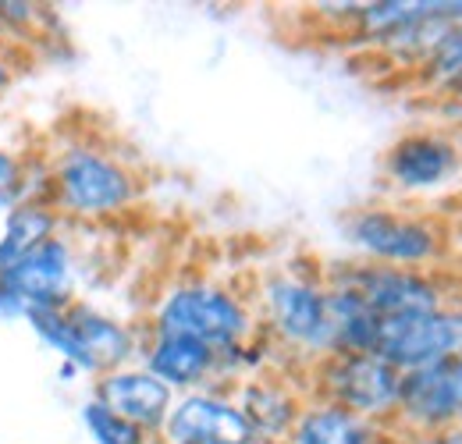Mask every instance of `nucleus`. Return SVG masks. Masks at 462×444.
I'll list each match as a JSON object with an SVG mask.
<instances>
[{
  "instance_id": "obj_1",
  "label": "nucleus",
  "mask_w": 462,
  "mask_h": 444,
  "mask_svg": "<svg viewBox=\"0 0 462 444\" xmlns=\"http://www.w3.org/2000/svg\"><path fill=\"white\" fill-rule=\"evenodd\" d=\"M249 302L260 334L285 370L306 374L313 363L335 356L324 267H274L256 281Z\"/></svg>"
},
{
  "instance_id": "obj_21",
  "label": "nucleus",
  "mask_w": 462,
  "mask_h": 444,
  "mask_svg": "<svg viewBox=\"0 0 462 444\" xmlns=\"http://www.w3.org/2000/svg\"><path fill=\"white\" fill-rule=\"evenodd\" d=\"M416 82L434 97H452L462 89V25L434 51V57L416 71Z\"/></svg>"
},
{
  "instance_id": "obj_7",
  "label": "nucleus",
  "mask_w": 462,
  "mask_h": 444,
  "mask_svg": "<svg viewBox=\"0 0 462 444\" xmlns=\"http://www.w3.org/2000/svg\"><path fill=\"white\" fill-rule=\"evenodd\" d=\"M381 174L399 196H434L462 178V139L441 128H409L381 157Z\"/></svg>"
},
{
  "instance_id": "obj_19",
  "label": "nucleus",
  "mask_w": 462,
  "mask_h": 444,
  "mask_svg": "<svg viewBox=\"0 0 462 444\" xmlns=\"http://www.w3.org/2000/svg\"><path fill=\"white\" fill-rule=\"evenodd\" d=\"M25 324H29V331L36 334L51 352H58L60 363L75 366L79 374L97 377V366H93V359H89L82 338L75 331L68 310H25Z\"/></svg>"
},
{
  "instance_id": "obj_11",
  "label": "nucleus",
  "mask_w": 462,
  "mask_h": 444,
  "mask_svg": "<svg viewBox=\"0 0 462 444\" xmlns=\"http://www.w3.org/2000/svg\"><path fill=\"white\" fill-rule=\"evenodd\" d=\"M231 398L242 409L245 423L253 427L256 441L285 444L310 394L302 384V374L271 366V370L249 374L238 384H231Z\"/></svg>"
},
{
  "instance_id": "obj_20",
  "label": "nucleus",
  "mask_w": 462,
  "mask_h": 444,
  "mask_svg": "<svg viewBox=\"0 0 462 444\" xmlns=\"http://www.w3.org/2000/svg\"><path fill=\"white\" fill-rule=\"evenodd\" d=\"M79 420H82V430H86V438L93 444H157L153 434L139 430L135 423H128L125 416H117L115 409H107L93 394L82 402Z\"/></svg>"
},
{
  "instance_id": "obj_15",
  "label": "nucleus",
  "mask_w": 462,
  "mask_h": 444,
  "mask_svg": "<svg viewBox=\"0 0 462 444\" xmlns=\"http://www.w3.org/2000/svg\"><path fill=\"white\" fill-rule=\"evenodd\" d=\"M68 317L75 324V331L82 338L97 374H107L117 366H128L139 359V345H143V328L121 320L115 313L93 306L89 299H75L68 306Z\"/></svg>"
},
{
  "instance_id": "obj_16",
  "label": "nucleus",
  "mask_w": 462,
  "mask_h": 444,
  "mask_svg": "<svg viewBox=\"0 0 462 444\" xmlns=\"http://www.w3.org/2000/svg\"><path fill=\"white\" fill-rule=\"evenodd\" d=\"M395 427L356 416L335 402L306 398L285 444H392Z\"/></svg>"
},
{
  "instance_id": "obj_14",
  "label": "nucleus",
  "mask_w": 462,
  "mask_h": 444,
  "mask_svg": "<svg viewBox=\"0 0 462 444\" xmlns=\"http://www.w3.org/2000/svg\"><path fill=\"white\" fill-rule=\"evenodd\" d=\"M93 398L104 402L107 409H115L117 416H125L128 423H135L146 434H161L168 412L174 405V391L161 384L150 370H143L139 363L117 366L107 374L93 377Z\"/></svg>"
},
{
  "instance_id": "obj_22",
  "label": "nucleus",
  "mask_w": 462,
  "mask_h": 444,
  "mask_svg": "<svg viewBox=\"0 0 462 444\" xmlns=\"http://www.w3.org/2000/svg\"><path fill=\"white\" fill-rule=\"evenodd\" d=\"M29 171H32V164H29L22 153H14V150L0 146V192H14V196L22 199Z\"/></svg>"
},
{
  "instance_id": "obj_25",
  "label": "nucleus",
  "mask_w": 462,
  "mask_h": 444,
  "mask_svg": "<svg viewBox=\"0 0 462 444\" xmlns=\"http://www.w3.org/2000/svg\"><path fill=\"white\" fill-rule=\"evenodd\" d=\"M14 75H18V68H14V57L7 54L4 47H0V100H4V93L14 86Z\"/></svg>"
},
{
  "instance_id": "obj_9",
  "label": "nucleus",
  "mask_w": 462,
  "mask_h": 444,
  "mask_svg": "<svg viewBox=\"0 0 462 444\" xmlns=\"http://www.w3.org/2000/svg\"><path fill=\"white\" fill-rule=\"evenodd\" d=\"M392 427L395 434H438L462 427V356L441 366L402 374Z\"/></svg>"
},
{
  "instance_id": "obj_23",
  "label": "nucleus",
  "mask_w": 462,
  "mask_h": 444,
  "mask_svg": "<svg viewBox=\"0 0 462 444\" xmlns=\"http://www.w3.org/2000/svg\"><path fill=\"white\" fill-rule=\"evenodd\" d=\"M14 320H25V306H22V299L7 288V281L0 278V324H14Z\"/></svg>"
},
{
  "instance_id": "obj_13",
  "label": "nucleus",
  "mask_w": 462,
  "mask_h": 444,
  "mask_svg": "<svg viewBox=\"0 0 462 444\" xmlns=\"http://www.w3.org/2000/svg\"><path fill=\"white\" fill-rule=\"evenodd\" d=\"M135 363L143 370H150L161 384H168L174 394L199 388H225V359L196 338L143 331Z\"/></svg>"
},
{
  "instance_id": "obj_10",
  "label": "nucleus",
  "mask_w": 462,
  "mask_h": 444,
  "mask_svg": "<svg viewBox=\"0 0 462 444\" xmlns=\"http://www.w3.org/2000/svg\"><path fill=\"white\" fill-rule=\"evenodd\" d=\"M253 427L235 405L231 388H199L174 394L157 444H253Z\"/></svg>"
},
{
  "instance_id": "obj_5",
  "label": "nucleus",
  "mask_w": 462,
  "mask_h": 444,
  "mask_svg": "<svg viewBox=\"0 0 462 444\" xmlns=\"http://www.w3.org/2000/svg\"><path fill=\"white\" fill-rule=\"evenodd\" d=\"M302 384L310 398L335 402L356 416L392 427L402 394V370H395L377 352H335L313 363L302 374Z\"/></svg>"
},
{
  "instance_id": "obj_6",
  "label": "nucleus",
  "mask_w": 462,
  "mask_h": 444,
  "mask_svg": "<svg viewBox=\"0 0 462 444\" xmlns=\"http://www.w3.org/2000/svg\"><path fill=\"white\" fill-rule=\"evenodd\" d=\"M324 281L356 291L381 320L430 313L452 302L448 281L438 271H412V267H384L366 260H338L324 267Z\"/></svg>"
},
{
  "instance_id": "obj_26",
  "label": "nucleus",
  "mask_w": 462,
  "mask_h": 444,
  "mask_svg": "<svg viewBox=\"0 0 462 444\" xmlns=\"http://www.w3.org/2000/svg\"><path fill=\"white\" fill-rule=\"evenodd\" d=\"M14 203H18V196H14V192H0V221L7 217V210H11Z\"/></svg>"
},
{
  "instance_id": "obj_24",
  "label": "nucleus",
  "mask_w": 462,
  "mask_h": 444,
  "mask_svg": "<svg viewBox=\"0 0 462 444\" xmlns=\"http://www.w3.org/2000/svg\"><path fill=\"white\" fill-rule=\"evenodd\" d=\"M392 444H462V427L438 430V434H395Z\"/></svg>"
},
{
  "instance_id": "obj_17",
  "label": "nucleus",
  "mask_w": 462,
  "mask_h": 444,
  "mask_svg": "<svg viewBox=\"0 0 462 444\" xmlns=\"http://www.w3.org/2000/svg\"><path fill=\"white\" fill-rule=\"evenodd\" d=\"M60 227H64L60 214L43 196H22L0 221V274L14 267L22 256H29L36 245H43L47 238L60 235Z\"/></svg>"
},
{
  "instance_id": "obj_12",
  "label": "nucleus",
  "mask_w": 462,
  "mask_h": 444,
  "mask_svg": "<svg viewBox=\"0 0 462 444\" xmlns=\"http://www.w3.org/2000/svg\"><path fill=\"white\" fill-rule=\"evenodd\" d=\"M0 278L25 310H68L79 299V253L60 231L7 267Z\"/></svg>"
},
{
  "instance_id": "obj_28",
  "label": "nucleus",
  "mask_w": 462,
  "mask_h": 444,
  "mask_svg": "<svg viewBox=\"0 0 462 444\" xmlns=\"http://www.w3.org/2000/svg\"><path fill=\"white\" fill-rule=\"evenodd\" d=\"M448 100H452V104H462V89H459V93H452Z\"/></svg>"
},
{
  "instance_id": "obj_18",
  "label": "nucleus",
  "mask_w": 462,
  "mask_h": 444,
  "mask_svg": "<svg viewBox=\"0 0 462 444\" xmlns=\"http://www.w3.org/2000/svg\"><path fill=\"white\" fill-rule=\"evenodd\" d=\"M328 317L335 352H377L381 317L348 288L328 284Z\"/></svg>"
},
{
  "instance_id": "obj_29",
  "label": "nucleus",
  "mask_w": 462,
  "mask_h": 444,
  "mask_svg": "<svg viewBox=\"0 0 462 444\" xmlns=\"http://www.w3.org/2000/svg\"><path fill=\"white\" fill-rule=\"evenodd\" d=\"M253 444H271V441H253Z\"/></svg>"
},
{
  "instance_id": "obj_2",
  "label": "nucleus",
  "mask_w": 462,
  "mask_h": 444,
  "mask_svg": "<svg viewBox=\"0 0 462 444\" xmlns=\"http://www.w3.org/2000/svg\"><path fill=\"white\" fill-rule=\"evenodd\" d=\"M43 199L60 221L100 224L125 217L143 199V178L121 153L71 139L43 164Z\"/></svg>"
},
{
  "instance_id": "obj_27",
  "label": "nucleus",
  "mask_w": 462,
  "mask_h": 444,
  "mask_svg": "<svg viewBox=\"0 0 462 444\" xmlns=\"http://www.w3.org/2000/svg\"><path fill=\"white\" fill-rule=\"evenodd\" d=\"M60 381H75V377H79V370H75V366H68V363H60Z\"/></svg>"
},
{
  "instance_id": "obj_4",
  "label": "nucleus",
  "mask_w": 462,
  "mask_h": 444,
  "mask_svg": "<svg viewBox=\"0 0 462 444\" xmlns=\"http://www.w3.org/2000/svg\"><path fill=\"white\" fill-rule=\"evenodd\" d=\"M342 235L356 249V260L384 264V267L438 271L434 264H441L448 249V231L434 214H416L388 203L348 210Z\"/></svg>"
},
{
  "instance_id": "obj_3",
  "label": "nucleus",
  "mask_w": 462,
  "mask_h": 444,
  "mask_svg": "<svg viewBox=\"0 0 462 444\" xmlns=\"http://www.w3.org/2000/svg\"><path fill=\"white\" fill-rule=\"evenodd\" d=\"M143 331L196 338L217 356H231L260 338V324L249 295L238 288L210 278H181L157 295Z\"/></svg>"
},
{
  "instance_id": "obj_8",
  "label": "nucleus",
  "mask_w": 462,
  "mask_h": 444,
  "mask_svg": "<svg viewBox=\"0 0 462 444\" xmlns=\"http://www.w3.org/2000/svg\"><path fill=\"white\" fill-rule=\"evenodd\" d=\"M377 356L388 359L395 370L412 374L427 366H441L462 356V299L445 302L430 313H412L381 320Z\"/></svg>"
}]
</instances>
